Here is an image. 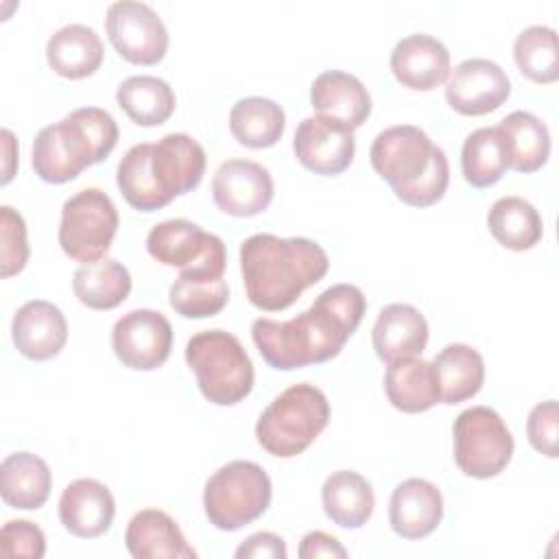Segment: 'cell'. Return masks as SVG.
<instances>
[{
	"label": "cell",
	"instance_id": "12",
	"mask_svg": "<svg viewBox=\"0 0 559 559\" xmlns=\"http://www.w3.org/2000/svg\"><path fill=\"white\" fill-rule=\"evenodd\" d=\"M111 349L124 367L135 371H153L170 356L173 325L157 310H129L114 323Z\"/></svg>",
	"mask_w": 559,
	"mask_h": 559
},
{
	"label": "cell",
	"instance_id": "3",
	"mask_svg": "<svg viewBox=\"0 0 559 559\" xmlns=\"http://www.w3.org/2000/svg\"><path fill=\"white\" fill-rule=\"evenodd\" d=\"M369 159L395 197L411 207L435 205L448 190V157L415 124H395L380 131L369 148Z\"/></svg>",
	"mask_w": 559,
	"mask_h": 559
},
{
	"label": "cell",
	"instance_id": "5",
	"mask_svg": "<svg viewBox=\"0 0 559 559\" xmlns=\"http://www.w3.org/2000/svg\"><path fill=\"white\" fill-rule=\"evenodd\" d=\"M330 421V402L308 382L284 389L258 417L255 439L273 456L290 459L312 445Z\"/></svg>",
	"mask_w": 559,
	"mask_h": 559
},
{
	"label": "cell",
	"instance_id": "17",
	"mask_svg": "<svg viewBox=\"0 0 559 559\" xmlns=\"http://www.w3.org/2000/svg\"><path fill=\"white\" fill-rule=\"evenodd\" d=\"M11 338L24 358L50 360L66 347L68 323L55 304L46 299H31L13 314Z\"/></svg>",
	"mask_w": 559,
	"mask_h": 559
},
{
	"label": "cell",
	"instance_id": "39",
	"mask_svg": "<svg viewBox=\"0 0 559 559\" xmlns=\"http://www.w3.org/2000/svg\"><path fill=\"white\" fill-rule=\"evenodd\" d=\"M531 445L548 459L559 456V411L557 400H546L533 406L526 419Z\"/></svg>",
	"mask_w": 559,
	"mask_h": 559
},
{
	"label": "cell",
	"instance_id": "36",
	"mask_svg": "<svg viewBox=\"0 0 559 559\" xmlns=\"http://www.w3.org/2000/svg\"><path fill=\"white\" fill-rule=\"evenodd\" d=\"M513 59L518 70L533 83H555L559 76L555 28L533 24L520 31L513 41Z\"/></svg>",
	"mask_w": 559,
	"mask_h": 559
},
{
	"label": "cell",
	"instance_id": "20",
	"mask_svg": "<svg viewBox=\"0 0 559 559\" xmlns=\"http://www.w3.org/2000/svg\"><path fill=\"white\" fill-rule=\"evenodd\" d=\"M443 518V496L426 478L402 480L389 500V524L404 539L428 537Z\"/></svg>",
	"mask_w": 559,
	"mask_h": 559
},
{
	"label": "cell",
	"instance_id": "16",
	"mask_svg": "<svg viewBox=\"0 0 559 559\" xmlns=\"http://www.w3.org/2000/svg\"><path fill=\"white\" fill-rule=\"evenodd\" d=\"M205 164L203 146L188 133H166L151 148V175L168 201L192 192L205 175Z\"/></svg>",
	"mask_w": 559,
	"mask_h": 559
},
{
	"label": "cell",
	"instance_id": "25",
	"mask_svg": "<svg viewBox=\"0 0 559 559\" xmlns=\"http://www.w3.org/2000/svg\"><path fill=\"white\" fill-rule=\"evenodd\" d=\"M50 487V467L33 452H13L0 465V496L11 509L35 511L44 507Z\"/></svg>",
	"mask_w": 559,
	"mask_h": 559
},
{
	"label": "cell",
	"instance_id": "30",
	"mask_svg": "<svg viewBox=\"0 0 559 559\" xmlns=\"http://www.w3.org/2000/svg\"><path fill=\"white\" fill-rule=\"evenodd\" d=\"M129 269L111 258L81 264L72 275L74 297L92 310L118 308L131 293Z\"/></svg>",
	"mask_w": 559,
	"mask_h": 559
},
{
	"label": "cell",
	"instance_id": "43",
	"mask_svg": "<svg viewBox=\"0 0 559 559\" xmlns=\"http://www.w3.org/2000/svg\"><path fill=\"white\" fill-rule=\"evenodd\" d=\"M2 138H4V177H2V186H7L11 179H13V166H11V162L15 159V155H13V148H15V138H13V133L9 131V129H2Z\"/></svg>",
	"mask_w": 559,
	"mask_h": 559
},
{
	"label": "cell",
	"instance_id": "34",
	"mask_svg": "<svg viewBox=\"0 0 559 559\" xmlns=\"http://www.w3.org/2000/svg\"><path fill=\"white\" fill-rule=\"evenodd\" d=\"M151 142L131 146L116 168V183L124 201L140 212H155L170 203L151 175Z\"/></svg>",
	"mask_w": 559,
	"mask_h": 559
},
{
	"label": "cell",
	"instance_id": "21",
	"mask_svg": "<svg viewBox=\"0 0 559 559\" xmlns=\"http://www.w3.org/2000/svg\"><path fill=\"white\" fill-rule=\"evenodd\" d=\"M371 343L376 356L386 365L421 356L428 345V321L411 304H389L373 323Z\"/></svg>",
	"mask_w": 559,
	"mask_h": 559
},
{
	"label": "cell",
	"instance_id": "42",
	"mask_svg": "<svg viewBox=\"0 0 559 559\" xmlns=\"http://www.w3.org/2000/svg\"><path fill=\"white\" fill-rule=\"evenodd\" d=\"M299 557L301 559H317V557H338V559H345L347 557V550L343 548V544L323 533V531H310L301 537V544H299Z\"/></svg>",
	"mask_w": 559,
	"mask_h": 559
},
{
	"label": "cell",
	"instance_id": "26",
	"mask_svg": "<svg viewBox=\"0 0 559 559\" xmlns=\"http://www.w3.org/2000/svg\"><path fill=\"white\" fill-rule=\"evenodd\" d=\"M498 133L507 153L509 168L518 173H535L550 157V133L531 111H511L498 122Z\"/></svg>",
	"mask_w": 559,
	"mask_h": 559
},
{
	"label": "cell",
	"instance_id": "11",
	"mask_svg": "<svg viewBox=\"0 0 559 559\" xmlns=\"http://www.w3.org/2000/svg\"><path fill=\"white\" fill-rule=\"evenodd\" d=\"M105 31L116 52L129 63L155 66L166 57V24L146 2L120 0L109 4Z\"/></svg>",
	"mask_w": 559,
	"mask_h": 559
},
{
	"label": "cell",
	"instance_id": "1",
	"mask_svg": "<svg viewBox=\"0 0 559 559\" xmlns=\"http://www.w3.org/2000/svg\"><path fill=\"white\" fill-rule=\"evenodd\" d=\"M365 310L367 299L358 286L334 284L295 319H255L251 338L269 367L293 371L338 356L358 330Z\"/></svg>",
	"mask_w": 559,
	"mask_h": 559
},
{
	"label": "cell",
	"instance_id": "14",
	"mask_svg": "<svg viewBox=\"0 0 559 559\" xmlns=\"http://www.w3.org/2000/svg\"><path fill=\"white\" fill-rule=\"evenodd\" d=\"M511 94L507 72L491 59L472 57L461 61L445 79V100L463 116L496 111Z\"/></svg>",
	"mask_w": 559,
	"mask_h": 559
},
{
	"label": "cell",
	"instance_id": "29",
	"mask_svg": "<svg viewBox=\"0 0 559 559\" xmlns=\"http://www.w3.org/2000/svg\"><path fill=\"white\" fill-rule=\"evenodd\" d=\"M384 391L393 408L411 415L424 413L441 402L432 365L421 360V356L389 362Z\"/></svg>",
	"mask_w": 559,
	"mask_h": 559
},
{
	"label": "cell",
	"instance_id": "13",
	"mask_svg": "<svg viewBox=\"0 0 559 559\" xmlns=\"http://www.w3.org/2000/svg\"><path fill=\"white\" fill-rule=\"evenodd\" d=\"M293 151L297 162L314 175H341L356 153L354 129L321 114L308 116L297 124Z\"/></svg>",
	"mask_w": 559,
	"mask_h": 559
},
{
	"label": "cell",
	"instance_id": "2",
	"mask_svg": "<svg viewBox=\"0 0 559 559\" xmlns=\"http://www.w3.org/2000/svg\"><path fill=\"white\" fill-rule=\"evenodd\" d=\"M330 258L310 238L253 234L240 245V273L251 306L280 312L325 277Z\"/></svg>",
	"mask_w": 559,
	"mask_h": 559
},
{
	"label": "cell",
	"instance_id": "37",
	"mask_svg": "<svg viewBox=\"0 0 559 559\" xmlns=\"http://www.w3.org/2000/svg\"><path fill=\"white\" fill-rule=\"evenodd\" d=\"M229 299L225 280L216 282H190L177 277L168 290L170 308L186 319H205L218 314Z\"/></svg>",
	"mask_w": 559,
	"mask_h": 559
},
{
	"label": "cell",
	"instance_id": "7",
	"mask_svg": "<svg viewBox=\"0 0 559 559\" xmlns=\"http://www.w3.org/2000/svg\"><path fill=\"white\" fill-rule=\"evenodd\" d=\"M271 496V478L262 465L231 461L205 480L203 509L218 531H238L264 515Z\"/></svg>",
	"mask_w": 559,
	"mask_h": 559
},
{
	"label": "cell",
	"instance_id": "35",
	"mask_svg": "<svg viewBox=\"0 0 559 559\" xmlns=\"http://www.w3.org/2000/svg\"><path fill=\"white\" fill-rule=\"evenodd\" d=\"M507 153L496 127L472 131L461 148V170L469 186L489 188L507 173Z\"/></svg>",
	"mask_w": 559,
	"mask_h": 559
},
{
	"label": "cell",
	"instance_id": "18",
	"mask_svg": "<svg viewBox=\"0 0 559 559\" xmlns=\"http://www.w3.org/2000/svg\"><path fill=\"white\" fill-rule=\"evenodd\" d=\"M391 72L408 90L430 92L450 74V52L432 35L413 33L402 37L391 50Z\"/></svg>",
	"mask_w": 559,
	"mask_h": 559
},
{
	"label": "cell",
	"instance_id": "38",
	"mask_svg": "<svg viewBox=\"0 0 559 559\" xmlns=\"http://www.w3.org/2000/svg\"><path fill=\"white\" fill-rule=\"evenodd\" d=\"M0 275L13 277L24 271L31 251L26 240V223L11 205L0 207Z\"/></svg>",
	"mask_w": 559,
	"mask_h": 559
},
{
	"label": "cell",
	"instance_id": "9",
	"mask_svg": "<svg viewBox=\"0 0 559 559\" xmlns=\"http://www.w3.org/2000/svg\"><path fill=\"white\" fill-rule=\"evenodd\" d=\"M454 463L465 476L493 478L513 456V437L504 419L489 406H472L452 424Z\"/></svg>",
	"mask_w": 559,
	"mask_h": 559
},
{
	"label": "cell",
	"instance_id": "15",
	"mask_svg": "<svg viewBox=\"0 0 559 559\" xmlns=\"http://www.w3.org/2000/svg\"><path fill=\"white\" fill-rule=\"evenodd\" d=\"M271 173L251 159H227L212 177V199L229 216L247 218L262 214L273 201Z\"/></svg>",
	"mask_w": 559,
	"mask_h": 559
},
{
	"label": "cell",
	"instance_id": "4",
	"mask_svg": "<svg viewBox=\"0 0 559 559\" xmlns=\"http://www.w3.org/2000/svg\"><path fill=\"white\" fill-rule=\"evenodd\" d=\"M114 116L100 107H79L35 135L33 170L46 183H68L109 157L118 142Z\"/></svg>",
	"mask_w": 559,
	"mask_h": 559
},
{
	"label": "cell",
	"instance_id": "27",
	"mask_svg": "<svg viewBox=\"0 0 559 559\" xmlns=\"http://www.w3.org/2000/svg\"><path fill=\"white\" fill-rule=\"evenodd\" d=\"M321 502L325 515L341 528L365 526L376 507L369 480L352 469H338L325 478Z\"/></svg>",
	"mask_w": 559,
	"mask_h": 559
},
{
	"label": "cell",
	"instance_id": "40",
	"mask_svg": "<svg viewBox=\"0 0 559 559\" xmlns=\"http://www.w3.org/2000/svg\"><path fill=\"white\" fill-rule=\"evenodd\" d=\"M0 555L41 559L46 555V535L28 520H9L0 531Z\"/></svg>",
	"mask_w": 559,
	"mask_h": 559
},
{
	"label": "cell",
	"instance_id": "19",
	"mask_svg": "<svg viewBox=\"0 0 559 559\" xmlns=\"http://www.w3.org/2000/svg\"><path fill=\"white\" fill-rule=\"evenodd\" d=\"M116 515V500L107 485L94 478L72 480L59 498V520L68 533L83 539L100 537Z\"/></svg>",
	"mask_w": 559,
	"mask_h": 559
},
{
	"label": "cell",
	"instance_id": "8",
	"mask_svg": "<svg viewBox=\"0 0 559 559\" xmlns=\"http://www.w3.org/2000/svg\"><path fill=\"white\" fill-rule=\"evenodd\" d=\"M146 251L159 264L177 266L179 277L190 282L223 280L227 266L225 242L186 218L157 223L146 236Z\"/></svg>",
	"mask_w": 559,
	"mask_h": 559
},
{
	"label": "cell",
	"instance_id": "6",
	"mask_svg": "<svg viewBox=\"0 0 559 559\" xmlns=\"http://www.w3.org/2000/svg\"><path fill=\"white\" fill-rule=\"evenodd\" d=\"M186 362L199 391L216 406H234L253 389V365L242 343L225 330H203L186 343Z\"/></svg>",
	"mask_w": 559,
	"mask_h": 559
},
{
	"label": "cell",
	"instance_id": "32",
	"mask_svg": "<svg viewBox=\"0 0 559 559\" xmlns=\"http://www.w3.org/2000/svg\"><path fill=\"white\" fill-rule=\"evenodd\" d=\"M118 107L140 127L164 124L177 105L173 87L151 74L129 76L118 85L116 92Z\"/></svg>",
	"mask_w": 559,
	"mask_h": 559
},
{
	"label": "cell",
	"instance_id": "41",
	"mask_svg": "<svg viewBox=\"0 0 559 559\" xmlns=\"http://www.w3.org/2000/svg\"><path fill=\"white\" fill-rule=\"evenodd\" d=\"M238 559H286V542L269 531L249 535L234 552Z\"/></svg>",
	"mask_w": 559,
	"mask_h": 559
},
{
	"label": "cell",
	"instance_id": "24",
	"mask_svg": "<svg viewBox=\"0 0 559 559\" xmlns=\"http://www.w3.org/2000/svg\"><path fill=\"white\" fill-rule=\"evenodd\" d=\"M105 57L103 41L92 26L68 24L55 31L46 44V59L55 74L63 79L92 76Z\"/></svg>",
	"mask_w": 559,
	"mask_h": 559
},
{
	"label": "cell",
	"instance_id": "33",
	"mask_svg": "<svg viewBox=\"0 0 559 559\" xmlns=\"http://www.w3.org/2000/svg\"><path fill=\"white\" fill-rule=\"evenodd\" d=\"M491 236L511 251L533 249L544 234V223L533 203L522 197H502L487 212Z\"/></svg>",
	"mask_w": 559,
	"mask_h": 559
},
{
	"label": "cell",
	"instance_id": "23",
	"mask_svg": "<svg viewBox=\"0 0 559 559\" xmlns=\"http://www.w3.org/2000/svg\"><path fill=\"white\" fill-rule=\"evenodd\" d=\"M310 103L317 114L345 122L352 129L362 127L371 114V96L367 87L360 79L343 70L321 72L312 81Z\"/></svg>",
	"mask_w": 559,
	"mask_h": 559
},
{
	"label": "cell",
	"instance_id": "22",
	"mask_svg": "<svg viewBox=\"0 0 559 559\" xmlns=\"http://www.w3.org/2000/svg\"><path fill=\"white\" fill-rule=\"evenodd\" d=\"M124 544L135 559H194L177 522L162 509L138 511L124 531Z\"/></svg>",
	"mask_w": 559,
	"mask_h": 559
},
{
	"label": "cell",
	"instance_id": "28",
	"mask_svg": "<svg viewBox=\"0 0 559 559\" xmlns=\"http://www.w3.org/2000/svg\"><path fill=\"white\" fill-rule=\"evenodd\" d=\"M432 371L439 384V397L443 404H459L474 397L485 382L483 356L465 345L450 343L432 358Z\"/></svg>",
	"mask_w": 559,
	"mask_h": 559
},
{
	"label": "cell",
	"instance_id": "10",
	"mask_svg": "<svg viewBox=\"0 0 559 559\" xmlns=\"http://www.w3.org/2000/svg\"><path fill=\"white\" fill-rule=\"evenodd\" d=\"M118 231V210L107 192L98 188L79 190L61 207L59 245L63 253L81 264L100 260Z\"/></svg>",
	"mask_w": 559,
	"mask_h": 559
},
{
	"label": "cell",
	"instance_id": "31",
	"mask_svg": "<svg viewBox=\"0 0 559 559\" xmlns=\"http://www.w3.org/2000/svg\"><path fill=\"white\" fill-rule=\"evenodd\" d=\"M284 109L264 96H247L234 103L229 111V131L247 148H269L284 135Z\"/></svg>",
	"mask_w": 559,
	"mask_h": 559
}]
</instances>
